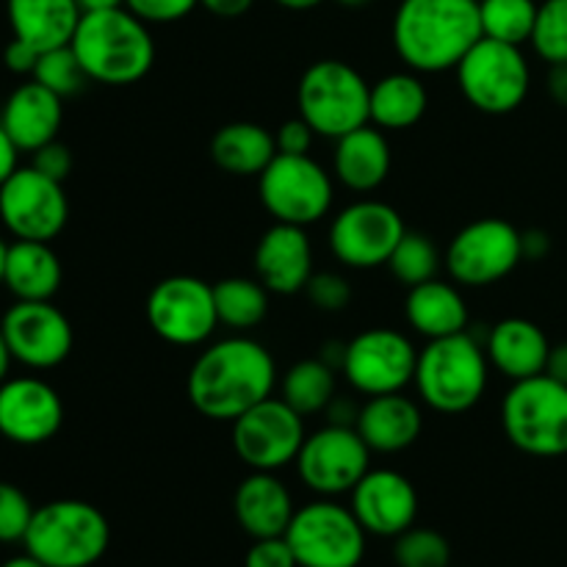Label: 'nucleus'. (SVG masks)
Wrapping results in <instances>:
<instances>
[{
    "label": "nucleus",
    "mask_w": 567,
    "mask_h": 567,
    "mask_svg": "<svg viewBox=\"0 0 567 567\" xmlns=\"http://www.w3.org/2000/svg\"><path fill=\"white\" fill-rule=\"evenodd\" d=\"M277 365L264 343L247 336L221 338L199 352L186 380L192 408L210 421H233L275 396Z\"/></svg>",
    "instance_id": "1"
},
{
    "label": "nucleus",
    "mask_w": 567,
    "mask_h": 567,
    "mask_svg": "<svg viewBox=\"0 0 567 567\" xmlns=\"http://www.w3.org/2000/svg\"><path fill=\"white\" fill-rule=\"evenodd\" d=\"M480 39V0H402L393 14V48L419 75L457 70Z\"/></svg>",
    "instance_id": "2"
},
{
    "label": "nucleus",
    "mask_w": 567,
    "mask_h": 567,
    "mask_svg": "<svg viewBox=\"0 0 567 567\" xmlns=\"http://www.w3.org/2000/svg\"><path fill=\"white\" fill-rule=\"evenodd\" d=\"M70 48L86 70L89 81L105 86H133L155 64V39L150 25L131 9L86 11Z\"/></svg>",
    "instance_id": "3"
},
{
    "label": "nucleus",
    "mask_w": 567,
    "mask_h": 567,
    "mask_svg": "<svg viewBox=\"0 0 567 567\" xmlns=\"http://www.w3.org/2000/svg\"><path fill=\"white\" fill-rule=\"evenodd\" d=\"M491 360L485 347L468 330L435 338L419 352L413 385L426 408L443 415H460L476 408L487 391Z\"/></svg>",
    "instance_id": "4"
},
{
    "label": "nucleus",
    "mask_w": 567,
    "mask_h": 567,
    "mask_svg": "<svg viewBox=\"0 0 567 567\" xmlns=\"http://www.w3.org/2000/svg\"><path fill=\"white\" fill-rule=\"evenodd\" d=\"M111 543L109 518L81 498H59L33 513L25 551L48 567H92Z\"/></svg>",
    "instance_id": "5"
},
{
    "label": "nucleus",
    "mask_w": 567,
    "mask_h": 567,
    "mask_svg": "<svg viewBox=\"0 0 567 567\" xmlns=\"http://www.w3.org/2000/svg\"><path fill=\"white\" fill-rule=\"evenodd\" d=\"M371 83L352 64L321 59L302 72L297 111L316 136L341 138L369 125Z\"/></svg>",
    "instance_id": "6"
},
{
    "label": "nucleus",
    "mask_w": 567,
    "mask_h": 567,
    "mask_svg": "<svg viewBox=\"0 0 567 567\" xmlns=\"http://www.w3.org/2000/svg\"><path fill=\"white\" fill-rule=\"evenodd\" d=\"M507 441L532 457L567 454V385L548 374L513 382L502 402Z\"/></svg>",
    "instance_id": "7"
},
{
    "label": "nucleus",
    "mask_w": 567,
    "mask_h": 567,
    "mask_svg": "<svg viewBox=\"0 0 567 567\" xmlns=\"http://www.w3.org/2000/svg\"><path fill=\"white\" fill-rule=\"evenodd\" d=\"M457 83L463 97L476 111L491 116L513 114L529 94L532 72L524 50L515 44L482 37L457 64Z\"/></svg>",
    "instance_id": "8"
},
{
    "label": "nucleus",
    "mask_w": 567,
    "mask_h": 567,
    "mask_svg": "<svg viewBox=\"0 0 567 567\" xmlns=\"http://www.w3.org/2000/svg\"><path fill=\"white\" fill-rule=\"evenodd\" d=\"M258 194L275 221L310 227L330 214L336 186L330 172L310 155L277 153L258 175Z\"/></svg>",
    "instance_id": "9"
},
{
    "label": "nucleus",
    "mask_w": 567,
    "mask_h": 567,
    "mask_svg": "<svg viewBox=\"0 0 567 567\" xmlns=\"http://www.w3.org/2000/svg\"><path fill=\"white\" fill-rule=\"evenodd\" d=\"M369 532L354 518L352 507L319 498L293 513L286 540L299 567H358Z\"/></svg>",
    "instance_id": "10"
},
{
    "label": "nucleus",
    "mask_w": 567,
    "mask_h": 567,
    "mask_svg": "<svg viewBox=\"0 0 567 567\" xmlns=\"http://www.w3.org/2000/svg\"><path fill=\"white\" fill-rule=\"evenodd\" d=\"M524 260L520 230L507 219H476L449 241L443 266L463 288H485L504 280Z\"/></svg>",
    "instance_id": "11"
},
{
    "label": "nucleus",
    "mask_w": 567,
    "mask_h": 567,
    "mask_svg": "<svg viewBox=\"0 0 567 567\" xmlns=\"http://www.w3.org/2000/svg\"><path fill=\"white\" fill-rule=\"evenodd\" d=\"M147 324L172 347H199L219 327L214 286L192 275L161 280L147 297Z\"/></svg>",
    "instance_id": "12"
},
{
    "label": "nucleus",
    "mask_w": 567,
    "mask_h": 567,
    "mask_svg": "<svg viewBox=\"0 0 567 567\" xmlns=\"http://www.w3.org/2000/svg\"><path fill=\"white\" fill-rule=\"evenodd\" d=\"M305 437V419L280 396L264 399L233 421V452L252 471L277 474L297 463Z\"/></svg>",
    "instance_id": "13"
},
{
    "label": "nucleus",
    "mask_w": 567,
    "mask_h": 567,
    "mask_svg": "<svg viewBox=\"0 0 567 567\" xmlns=\"http://www.w3.org/2000/svg\"><path fill=\"white\" fill-rule=\"evenodd\" d=\"M70 203L64 183L33 166H17L0 186V221L20 241H53L66 227Z\"/></svg>",
    "instance_id": "14"
},
{
    "label": "nucleus",
    "mask_w": 567,
    "mask_h": 567,
    "mask_svg": "<svg viewBox=\"0 0 567 567\" xmlns=\"http://www.w3.org/2000/svg\"><path fill=\"white\" fill-rule=\"evenodd\" d=\"M419 349L404 332L374 327L347 343L343 377L363 396L402 393L415 380Z\"/></svg>",
    "instance_id": "15"
},
{
    "label": "nucleus",
    "mask_w": 567,
    "mask_h": 567,
    "mask_svg": "<svg viewBox=\"0 0 567 567\" xmlns=\"http://www.w3.org/2000/svg\"><path fill=\"white\" fill-rule=\"evenodd\" d=\"M293 465L305 487L313 493L324 498L343 496L371 471V449L354 426L327 424L305 437Z\"/></svg>",
    "instance_id": "16"
},
{
    "label": "nucleus",
    "mask_w": 567,
    "mask_h": 567,
    "mask_svg": "<svg viewBox=\"0 0 567 567\" xmlns=\"http://www.w3.org/2000/svg\"><path fill=\"white\" fill-rule=\"evenodd\" d=\"M408 233L402 214L380 199H358L332 219L330 249L349 269L388 266Z\"/></svg>",
    "instance_id": "17"
},
{
    "label": "nucleus",
    "mask_w": 567,
    "mask_h": 567,
    "mask_svg": "<svg viewBox=\"0 0 567 567\" xmlns=\"http://www.w3.org/2000/svg\"><path fill=\"white\" fill-rule=\"evenodd\" d=\"M9 352L25 369L48 371L72 352V324L53 302H14L0 319Z\"/></svg>",
    "instance_id": "18"
},
{
    "label": "nucleus",
    "mask_w": 567,
    "mask_h": 567,
    "mask_svg": "<svg viewBox=\"0 0 567 567\" xmlns=\"http://www.w3.org/2000/svg\"><path fill=\"white\" fill-rule=\"evenodd\" d=\"M64 424V402L39 377H11L0 382V435L17 446H42Z\"/></svg>",
    "instance_id": "19"
},
{
    "label": "nucleus",
    "mask_w": 567,
    "mask_h": 567,
    "mask_svg": "<svg viewBox=\"0 0 567 567\" xmlns=\"http://www.w3.org/2000/svg\"><path fill=\"white\" fill-rule=\"evenodd\" d=\"M352 513L369 535L399 537L415 526L419 493L399 471L371 468L352 491Z\"/></svg>",
    "instance_id": "20"
},
{
    "label": "nucleus",
    "mask_w": 567,
    "mask_h": 567,
    "mask_svg": "<svg viewBox=\"0 0 567 567\" xmlns=\"http://www.w3.org/2000/svg\"><path fill=\"white\" fill-rule=\"evenodd\" d=\"M255 275L271 293H299L313 277V247L305 227L275 221L255 247Z\"/></svg>",
    "instance_id": "21"
},
{
    "label": "nucleus",
    "mask_w": 567,
    "mask_h": 567,
    "mask_svg": "<svg viewBox=\"0 0 567 567\" xmlns=\"http://www.w3.org/2000/svg\"><path fill=\"white\" fill-rule=\"evenodd\" d=\"M61 120H64L61 97L33 78L9 94L0 114V125L20 153H37L39 147L59 138Z\"/></svg>",
    "instance_id": "22"
},
{
    "label": "nucleus",
    "mask_w": 567,
    "mask_h": 567,
    "mask_svg": "<svg viewBox=\"0 0 567 567\" xmlns=\"http://www.w3.org/2000/svg\"><path fill=\"white\" fill-rule=\"evenodd\" d=\"M233 513H236L238 526L252 540H264V537L286 535L297 507H293L291 491L286 482L277 480V474L252 471L233 496Z\"/></svg>",
    "instance_id": "23"
},
{
    "label": "nucleus",
    "mask_w": 567,
    "mask_h": 567,
    "mask_svg": "<svg viewBox=\"0 0 567 567\" xmlns=\"http://www.w3.org/2000/svg\"><path fill=\"white\" fill-rule=\"evenodd\" d=\"M354 430L371 452L396 454L419 441L424 415L419 404L404 393H382V396H369V402L360 408Z\"/></svg>",
    "instance_id": "24"
},
{
    "label": "nucleus",
    "mask_w": 567,
    "mask_h": 567,
    "mask_svg": "<svg viewBox=\"0 0 567 567\" xmlns=\"http://www.w3.org/2000/svg\"><path fill=\"white\" fill-rule=\"evenodd\" d=\"M485 352L491 360V369H496L507 380L520 382L546 374L551 343L535 321L513 316V319H502L498 324H493Z\"/></svg>",
    "instance_id": "25"
},
{
    "label": "nucleus",
    "mask_w": 567,
    "mask_h": 567,
    "mask_svg": "<svg viewBox=\"0 0 567 567\" xmlns=\"http://www.w3.org/2000/svg\"><path fill=\"white\" fill-rule=\"evenodd\" d=\"M391 144H388L385 131L371 122L336 138L332 169H336L338 181L352 192L369 194L380 188L391 172Z\"/></svg>",
    "instance_id": "26"
},
{
    "label": "nucleus",
    "mask_w": 567,
    "mask_h": 567,
    "mask_svg": "<svg viewBox=\"0 0 567 567\" xmlns=\"http://www.w3.org/2000/svg\"><path fill=\"white\" fill-rule=\"evenodd\" d=\"M6 14L14 39L44 53L72 42L83 11L78 0H6Z\"/></svg>",
    "instance_id": "27"
},
{
    "label": "nucleus",
    "mask_w": 567,
    "mask_h": 567,
    "mask_svg": "<svg viewBox=\"0 0 567 567\" xmlns=\"http://www.w3.org/2000/svg\"><path fill=\"white\" fill-rule=\"evenodd\" d=\"M64 269L59 255L48 241L9 244L3 269V288H9L17 302H50L59 293Z\"/></svg>",
    "instance_id": "28"
},
{
    "label": "nucleus",
    "mask_w": 567,
    "mask_h": 567,
    "mask_svg": "<svg viewBox=\"0 0 567 567\" xmlns=\"http://www.w3.org/2000/svg\"><path fill=\"white\" fill-rule=\"evenodd\" d=\"M404 319L419 336L435 341V338H449L468 330V305H465L457 282H443L435 277V280L408 288Z\"/></svg>",
    "instance_id": "29"
},
{
    "label": "nucleus",
    "mask_w": 567,
    "mask_h": 567,
    "mask_svg": "<svg viewBox=\"0 0 567 567\" xmlns=\"http://www.w3.org/2000/svg\"><path fill=\"white\" fill-rule=\"evenodd\" d=\"M275 133L255 122H230L210 138V158L227 175L258 177L275 161Z\"/></svg>",
    "instance_id": "30"
},
{
    "label": "nucleus",
    "mask_w": 567,
    "mask_h": 567,
    "mask_svg": "<svg viewBox=\"0 0 567 567\" xmlns=\"http://www.w3.org/2000/svg\"><path fill=\"white\" fill-rule=\"evenodd\" d=\"M430 105V94L419 72H391L371 86L369 122L380 131H408L419 125Z\"/></svg>",
    "instance_id": "31"
},
{
    "label": "nucleus",
    "mask_w": 567,
    "mask_h": 567,
    "mask_svg": "<svg viewBox=\"0 0 567 567\" xmlns=\"http://www.w3.org/2000/svg\"><path fill=\"white\" fill-rule=\"evenodd\" d=\"M269 288L252 277H225L214 286L219 324L233 332H249L269 316Z\"/></svg>",
    "instance_id": "32"
},
{
    "label": "nucleus",
    "mask_w": 567,
    "mask_h": 567,
    "mask_svg": "<svg viewBox=\"0 0 567 567\" xmlns=\"http://www.w3.org/2000/svg\"><path fill=\"white\" fill-rule=\"evenodd\" d=\"M280 399L291 404L302 419L324 413L336 399V369L321 358L299 360L288 369L286 380H282Z\"/></svg>",
    "instance_id": "33"
},
{
    "label": "nucleus",
    "mask_w": 567,
    "mask_h": 567,
    "mask_svg": "<svg viewBox=\"0 0 567 567\" xmlns=\"http://www.w3.org/2000/svg\"><path fill=\"white\" fill-rule=\"evenodd\" d=\"M537 9L540 3L535 0H480L482 37L524 48L526 42H532Z\"/></svg>",
    "instance_id": "34"
},
{
    "label": "nucleus",
    "mask_w": 567,
    "mask_h": 567,
    "mask_svg": "<svg viewBox=\"0 0 567 567\" xmlns=\"http://www.w3.org/2000/svg\"><path fill=\"white\" fill-rule=\"evenodd\" d=\"M388 269L402 286L415 288L421 282L435 280L437 271H441V252H437L435 241L430 236L408 230L399 247L393 249Z\"/></svg>",
    "instance_id": "35"
},
{
    "label": "nucleus",
    "mask_w": 567,
    "mask_h": 567,
    "mask_svg": "<svg viewBox=\"0 0 567 567\" xmlns=\"http://www.w3.org/2000/svg\"><path fill=\"white\" fill-rule=\"evenodd\" d=\"M31 78L37 83H42L44 89H50V92L59 94L61 100L72 97V94L81 92L89 81L86 70L81 66V61H78L75 50H72L70 44H64V48L44 50V53L39 55L37 70H33Z\"/></svg>",
    "instance_id": "36"
},
{
    "label": "nucleus",
    "mask_w": 567,
    "mask_h": 567,
    "mask_svg": "<svg viewBox=\"0 0 567 567\" xmlns=\"http://www.w3.org/2000/svg\"><path fill=\"white\" fill-rule=\"evenodd\" d=\"M393 559L399 567H449L452 565V546L441 532L410 526L396 537Z\"/></svg>",
    "instance_id": "37"
},
{
    "label": "nucleus",
    "mask_w": 567,
    "mask_h": 567,
    "mask_svg": "<svg viewBox=\"0 0 567 567\" xmlns=\"http://www.w3.org/2000/svg\"><path fill=\"white\" fill-rule=\"evenodd\" d=\"M532 48L548 66L567 64V0H543L532 31Z\"/></svg>",
    "instance_id": "38"
},
{
    "label": "nucleus",
    "mask_w": 567,
    "mask_h": 567,
    "mask_svg": "<svg viewBox=\"0 0 567 567\" xmlns=\"http://www.w3.org/2000/svg\"><path fill=\"white\" fill-rule=\"evenodd\" d=\"M37 507L31 498L11 482H0V543L11 546V543H22L31 526Z\"/></svg>",
    "instance_id": "39"
},
{
    "label": "nucleus",
    "mask_w": 567,
    "mask_h": 567,
    "mask_svg": "<svg viewBox=\"0 0 567 567\" xmlns=\"http://www.w3.org/2000/svg\"><path fill=\"white\" fill-rule=\"evenodd\" d=\"M310 305L321 313H341L352 302V286L343 275L336 271H313V277L305 286Z\"/></svg>",
    "instance_id": "40"
},
{
    "label": "nucleus",
    "mask_w": 567,
    "mask_h": 567,
    "mask_svg": "<svg viewBox=\"0 0 567 567\" xmlns=\"http://www.w3.org/2000/svg\"><path fill=\"white\" fill-rule=\"evenodd\" d=\"M197 6L199 0H125V9H131L147 25H169L192 14Z\"/></svg>",
    "instance_id": "41"
},
{
    "label": "nucleus",
    "mask_w": 567,
    "mask_h": 567,
    "mask_svg": "<svg viewBox=\"0 0 567 567\" xmlns=\"http://www.w3.org/2000/svg\"><path fill=\"white\" fill-rule=\"evenodd\" d=\"M244 567H299L293 557L291 546H288L286 535L282 537H264V540H252L249 546Z\"/></svg>",
    "instance_id": "42"
},
{
    "label": "nucleus",
    "mask_w": 567,
    "mask_h": 567,
    "mask_svg": "<svg viewBox=\"0 0 567 567\" xmlns=\"http://www.w3.org/2000/svg\"><path fill=\"white\" fill-rule=\"evenodd\" d=\"M31 155H33V161H31L33 169H39L42 175L53 177V181L64 183L66 175L72 172V153L66 144L59 142V138L48 142L44 147H39L37 153H31Z\"/></svg>",
    "instance_id": "43"
},
{
    "label": "nucleus",
    "mask_w": 567,
    "mask_h": 567,
    "mask_svg": "<svg viewBox=\"0 0 567 567\" xmlns=\"http://www.w3.org/2000/svg\"><path fill=\"white\" fill-rule=\"evenodd\" d=\"M316 133L302 116H293V120H286L275 133L277 153L286 155H310V144H313Z\"/></svg>",
    "instance_id": "44"
},
{
    "label": "nucleus",
    "mask_w": 567,
    "mask_h": 567,
    "mask_svg": "<svg viewBox=\"0 0 567 567\" xmlns=\"http://www.w3.org/2000/svg\"><path fill=\"white\" fill-rule=\"evenodd\" d=\"M39 55L42 53H39L37 48H31L28 42H22V39H11L3 50V64L6 70H11L14 75H33Z\"/></svg>",
    "instance_id": "45"
},
{
    "label": "nucleus",
    "mask_w": 567,
    "mask_h": 567,
    "mask_svg": "<svg viewBox=\"0 0 567 567\" xmlns=\"http://www.w3.org/2000/svg\"><path fill=\"white\" fill-rule=\"evenodd\" d=\"M255 0H199L205 11H210L214 17H221V20H236V17L247 14L252 9Z\"/></svg>",
    "instance_id": "46"
},
{
    "label": "nucleus",
    "mask_w": 567,
    "mask_h": 567,
    "mask_svg": "<svg viewBox=\"0 0 567 567\" xmlns=\"http://www.w3.org/2000/svg\"><path fill=\"white\" fill-rule=\"evenodd\" d=\"M520 244H524V260H543L551 249V238L543 230L520 233Z\"/></svg>",
    "instance_id": "47"
},
{
    "label": "nucleus",
    "mask_w": 567,
    "mask_h": 567,
    "mask_svg": "<svg viewBox=\"0 0 567 567\" xmlns=\"http://www.w3.org/2000/svg\"><path fill=\"white\" fill-rule=\"evenodd\" d=\"M546 86L554 103L567 109V64H551V70H548V78H546Z\"/></svg>",
    "instance_id": "48"
},
{
    "label": "nucleus",
    "mask_w": 567,
    "mask_h": 567,
    "mask_svg": "<svg viewBox=\"0 0 567 567\" xmlns=\"http://www.w3.org/2000/svg\"><path fill=\"white\" fill-rule=\"evenodd\" d=\"M17 155H20V150L14 147L9 133H6L3 125H0V186H3V183L9 181L11 172L17 169Z\"/></svg>",
    "instance_id": "49"
},
{
    "label": "nucleus",
    "mask_w": 567,
    "mask_h": 567,
    "mask_svg": "<svg viewBox=\"0 0 567 567\" xmlns=\"http://www.w3.org/2000/svg\"><path fill=\"white\" fill-rule=\"evenodd\" d=\"M546 374L567 385V341L551 347V354H548V363H546Z\"/></svg>",
    "instance_id": "50"
},
{
    "label": "nucleus",
    "mask_w": 567,
    "mask_h": 567,
    "mask_svg": "<svg viewBox=\"0 0 567 567\" xmlns=\"http://www.w3.org/2000/svg\"><path fill=\"white\" fill-rule=\"evenodd\" d=\"M78 6H81V11L86 14V11L120 9V6H125V0H78Z\"/></svg>",
    "instance_id": "51"
},
{
    "label": "nucleus",
    "mask_w": 567,
    "mask_h": 567,
    "mask_svg": "<svg viewBox=\"0 0 567 567\" xmlns=\"http://www.w3.org/2000/svg\"><path fill=\"white\" fill-rule=\"evenodd\" d=\"M11 352H9V343H6L3 330H0V382L9 380V369H11Z\"/></svg>",
    "instance_id": "52"
},
{
    "label": "nucleus",
    "mask_w": 567,
    "mask_h": 567,
    "mask_svg": "<svg viewBox=\"0 0 567 567\" xmlns=\"http://www.w3.org/2000/svg\"><path fill=\"white\" fill-rule=\"evenodd\" d=\"M275 3L288 11H308V9H316V6H321L324 0H275Z\"/></svg>",
    "instance_id": "53"
},
{
    "label": "nucleus",
    "mask_w": 567,
    "mask_h": 567,
    "mask_svg": "<svg viewBox=\"0 0 567 567\" xmlns=\"http://www.w3.org/2000/svg\"><path fill=\"white\" fill-rule=\"evenodd\" d=\"M0 567H48L44 563H39L37 557H31V554H20V557H11L9 563H3Z\"/></svg>",
    "instance_id": "54"
},
{
    "label": "nucleus",
    "mask_w": 567,
    "mask_h": 567,
    "mask_svg": "<svg viewBox=\"0 0 567 567\" xmlns=\"http://www.w3.org/2000/svg\"><path fill=\"white\" fill-rule=\"evenodd\" d=\"M6 252H9V244L0 236V288H3V269H6Z\"/></svg>",
    "instance_id": "55"
},
{
    "label": "nucleus",
    "mask_w": 567,
    "mask_h": 567,
    "mask_svg": "<svg viewBox=\"0 0 567 567\" xmlns=\"http://www.w3.org/2000/svg\"><path fill=\"white\" fill-rule=\"evenodd\" d=\"M336 3L347 6V9H363V6H369L371 0H336Z\"/></svg>",
    "instance_id": "56"
}]
</instances>
